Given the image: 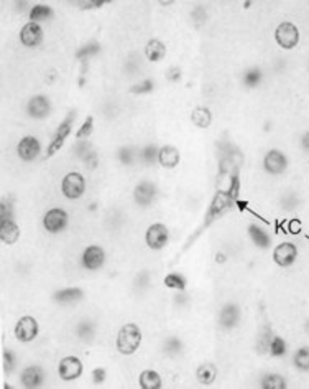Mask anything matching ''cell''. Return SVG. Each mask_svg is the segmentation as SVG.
<instances>
[{
    "instance_id": "7",
    "label": "cell",
    "mask_w": 309,
    "mask_h": 389,
    "mask_svg": "<svg viewBox=\"0 0 309 389\" xmlns=\"http://www.w3.org/2000/svg\"><path fill=\"white\" fill-rule=\"evenodd\" d=\"M83 231L74 206L56 198H46L32 213V248L43 254H60Z\"/></svg>"
},
{
    "instance_id": "22",
    "label": "cell",
    "mask_w": 309,
    "mask_h": 389,
    "mask_svg": "<svg viewBox=\"0 0 309 389\" xmlns=\"http://www.w3.org/2000/svg\"><path fill=\"white\" fill-rule=\"evenodd\" d=\"M71 84V66L67 65L61 51H55L45 58L32 63V86L50 91L53 94H70Z\"/></svg>"
},
{
    "instance_id": "26",
    "label": "cell",
    "mask_w": 309,
    "mask_h": 389,
    "mask_svg": "<svg viewBox=\"0 0 309 389\" xmlns=\"http://www.w3.org/2000/svg\"><path fill=\"white\" fill-rule=\"evenodd\" d=\"M25 352L8 340L0 338V381H2V389H11L12 379L15 376Z\"/></svg>"
},
{
    "instance_id": "19",
    "label": "cell",
    "mask_w": 309,
    "mask_h": 389,
    "mask_svg": "<svg viewBox=\"0 0 309 389\" xmlns=\"http://www.w3.org/2000/svg\"><path fill=\"white\" fill-rule=\"evenodd\" d=\"M88 352L89 366L84 389H129L127 368L122 366L105 347Z\"/></svg>"
},
{
    "instance_id": "12",
    "label": "cell",
    "mask_w": 309,
    "mask_h": 389,
    "mask_svg": "<svg viewBox=\"0 0 309 389\" xmlns=\"http://www.w3.org/2000/svg\"><path fill=\"white\" fill-rule=\"evenodd\" d=\"M109 310L94 304L58 321L56 343H67L84 350L104 347L107 335Z\"/></svg>"
},
{
    "instance_id": "6",
    "label": "cell",
    "mask_w": 309,
    "mask_h": 389,
    "mask_svg": "<svg viewBox=\"0 0 309 389\" xmlns=\"http://www.w3.org/2000/svg\"><path fill=\"white\" fill-rule=\"evenodd\" d=\"M254 315L249 291L237 286L217 287L204 324L211 337L225 347H239L252 325Z\"/></svg>"
},
{
    "instance_id": "18",
    "label": "cell",
    "mask_w": 309,
    "mask_h": 389,
    "mask_svg": "<svg viewBox=\"0 0 309 389\" xmlns=\"http://www.w3.org/2000/svg\"><path fill=\"white\" fill-rule=\"evenodd\" d=\"M110 180H125L142 172L138 139L130 131L105 137Z\"/></svg>"
},
{
    "instance_id": "24",
    "label": "cell",
    "mask_w": 309,
    "mask_h": 389,
    "mask_svg": "<svg viewBox=\"0 0 309 389\" xmlns=\"http://www.w3.org/2000/svg\"><path fill=\"white\" fill-rule=\"evenodd\" d=\"M110 200H112V189H110L109 181L94 186L88 198L76 208L83 229H96L107 210Z\"/></svg>"
},
{
    "instance_id": "1",
    "label": "cell",
    "mask_w": 309,
    "mask_h": 389,
    "mask_svg": "<svg viewBox=\"0 0 309 389\" xmlns=\"http://www.w3.org/2000/svg\"><path fill=\"white\" fill-rule=\"evenodd\" d=\"M53 276L104 282L129 261L124 248L100 236L93 229H83L60 254L48 256Z\"/></svg>"
},
{
    "instance_id": "25",
    "label": "cell",
    "mask_w": 309,
    "mask_h": 389,
    "mask_svg": "<svg viewBox=\"0 0 309 389\" xmlns=\"http://www.w3.org/2000/svg\"><path fill=\"white\" fill-rule=\"evenodd\" d=\"M196 98L209 103H227L232 98L230 75L222 71H201L197 73Z\"/></svg>"
},
{
    "instance_id": "20",
    "label": "cell",
    "mask_w": 309,
    "mask_h": 389,
    "mask_svg": "<svg viewBox=\"0 0 309 389\" xmlns=\"http://www.w3.org/2000/svg\"><path fill=\"white\" fill-rule=\"evenodd\" d=\"M88 104L89 103H84V101L67 98L61 114L56 117V121L48 127V147L45 165L56 160V158L65 152L67 144L71 142L72 136H74L77 124H79L81 117H83Z\"/></svg>"
},
{
    "instance_id": "21",
    "label": "cell",
    "mask_w": 309,
    "mask_h": 389,
    "mask_svg": "<svg viewBox=\"0 0 309 389\" xmlns=\"http://www.w3.org/2000/svg\"><path fill=\"white\" fill-rule=\"evenodd\" d=\"M53 353L55 348L25 353L20 368L12 379L11 389H56Z\"/></svg>"
},
{
    "instance_id": "13",
    "label": "cell",
    "mask_w": 309,
    "mask_h": 389,
    "mask_svg": "<svg viewBox=\"0 0 309 389\" xmlns=\"http://www.w3.org/2000/svg\"><path fill=\"white\" fill-rule=\"evenodd\" d=\"M43 169L46 175L48 198H56L74 208L88 198L96 186L83 167L65 158H56Z\"/></svg>"
},
{
    "instance_id": "2",
    "label": "cell",
    "mask_w": 309,
    "mask_h": 389,
    "mask_svg": "<svg viewBox=\"0 0 309 389\" xmlns=\"http://www.w3.org/2000/svg\"><path fill=\"white\" fill-rule=\"evenodd\" d=\"M163 321L152 307L120 305L109 310L104 347L125 368L153 355Z\"/></svg>"
},
{
    "instance_id": "16",
    "label": "cell",
    "mask_w": 309,
    "mask_h": 389,
    "mask_svg": "<svg viewBox=\"0 0 309 389\" xmlns=\"http://www.w3.org/2000/svg\"><path fill=\"white\" fill-rule=\"evenodd\" d=\"M89 352L67 343H56L53 373L56 389H84L88 378Z\"/></svg>"
},
{
    "instance_id": "27",
    "label": "cell",
    "mask_w": 309,
    "mask_h": 389,
    "mask_svg": "<svg viewBox=\"0 0 309 389\" xmlns=\"http://www.w3.org/2000/svg\"><path fill=\"white\" fill-rule=\"evenodd\" d=\"M287 368L299 379L301 386H309V340L294 338Z\"/></svg>"
},
{
    "instance_id": "4",
    "label": "cell",
    "mask_w": 309,
    "mask_h": 389,
    "mask_svg": "<svg viewBox=\"0 0 309 389\" xmlns=\"http://www.w3.org/2000/svg\"><path fill=\"white\" fill-rule=\"evenodd\" d=\"M48 129L0 122V177L30 180L46 160Z\"/></svg>"
},
{
    "instance_id": "15",
    "label": "cell",
    "mask_w": 309,
    "mask_h": 389,
    "mask_svg": "<svg viewBox=\"0 0 309 389\" xmlns=\"http://www.w3.org/2000/svg\"><path fill=\"white\" fill-rule=\"evenodd\" d=\"M221 25V0H181L178 28L183 43L209 35Z\"/></svg>"
},
{
    "instance_id": "23",
    "label": "cell",
    "mask_w": 309,
    "mask_h": 389,
    "mask_svg": "<svg viewBox=\"0 0 309 389\" xmlns=\"http://www.w3.org/2000/svg\"><path fill=\"white\" fill-rule=\"evenodd\" d=\"M114 89L119 91L120 96L127 101L132 109L150 108V106L158 104L165 98V89H163L160 76L158 73H153V71H148V73L138 76V78L129 81V83L120 84Z\"/></svg>"
},
{
    "instance_id": "8",
    "label": "cell",
    "mask_w": 309,
    "mask_h": 389,
    "mask_svg": "<svg viewBox=\"0 0 309 389\" xmlns=\"http://www.w3.org/2000/svg\"><path fill=\"white\" fill-rule=\"evenodd\" d=\"M63 35L65 22L48 23L25 18L11 25H0V55L35 63L61 50Z\"/></svg>"
},
{
    "instance_id": "10",
    "label": "cell",
    "mask_w": 309,
    "mask_h": 389,
    "mask_svg": "<svg viewBox=\"0 0 309 389\" xmlns=\"http://www.w3.org/2000/svg\"><path fill=\"white\" fill-rule=\"evenodd\" d=\"M67 98L40 88H30L12 101L0 106V122L48 129L65 108Z\"/></svg>"
},
{
    "instance_id": "9",
    "label": "cell",
    "mask_w": 309,
    "mask_h": 389,
    "mask_svg": "<svg viewBox=\"0 0 309 389\" xmlns=\"http://www.w3.org/2000/svg\"><path fill=\"white\" fill-rule=\"evenodd\" d=\"M33 300L45 305L60 320L89 305L103 304V282L51 276L43 282Z\"/></svg>"
},
{
    "instance_id": "11",
    "label": "cell",
    "mask_w": 309,
    "mask_h": 389,
    "mask_svg": "<svg viewBox=\"0 0 309 389\" xmlns=\"http://www.w3.org/2000/svg\"><path fill=\"white\" fill-rule=\"evenodd\" d=\"M110 184L137 218L168 208L173 190V185L148 170L138 172L125 180H110Z\"/></svg>"
},
{
    "instance_id": "28",
    "label": "cell",
    "mask_w": 309,
    "mask_h": 389,
    "mask_svg": "<svg viewBox=\"0 0 309 389\" xmlns=\"http://www.w3.org/2000/svg\"><path fill=\"white\" fill-rule=\"evenodd\" d=\"M298 179L301 184L306 186V190L309 191V158L306 162H303L299 165V172H298Z\"/></svg>"
},
{
    "instance_id": "3",
    "label": "cell",
    "mask_w": 309,
    "mask_h": 389,
    "mask_svg": "<svg viewBox=\"0 0 309 389\" xmlns=\"http://www.w3.org/2000/svg\"><path fill=\"white\" fill-rule=\"evenodd\" d=\"M58 317L38 300H22L0 307V338L25 353L56 347Z\"/></svg>"
},
{
    "instance_id": "17",
    "label": "cell",
    "mask_w": 309,
    "mask_h": 389,
    "mask_svg": "<svg viewBox=\"0 0 309 389\" xmlns=\"http://www.w3.org/2000/svg\"><path fill=\"white\" fill-rule=\"evenodd\" d=\"M129 389H185L181 369H173L154 358H143L127 368Z\"/></svg>"
},
{
    "instance_id": "5",
    "label": "cell",
    "mask_w": 309,
    "mask_h": 389,
    "mask_svg": "<svg viewBox=\"0 0 309 389\" xmlns=\"http://www.w3.org/2000/svg\"><path fill=\"white\" fill-rule=\"evenodd\" d=\"M185 227L170 210L154 211L135 221L125 253L129 261L165 264L180 246Z\"/></svg>"
},
{
    "instance_id": "14",
    "label": "cell",
    "mask_w": 309,
    "mask_h": 389,
    "mask_svg": "<svg viewBox=\"0 0 309 389\" xmlns=\"http://www.w3.org/2000/svg\"><path fill=\"white\" fill-rule=\"evenodd\" d=\"M229 126L224 103L192 98L186 101L181 110V131L185 136L211 141L217 134Z\"/></svg>"
}]
</instances>
